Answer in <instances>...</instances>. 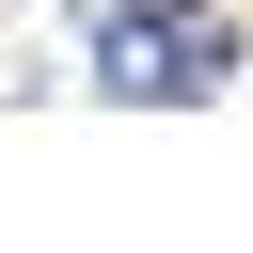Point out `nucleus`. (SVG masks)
<instances>
[{
    "instance_id": "1",
    "label": "nucleus",
    "mask_w": 253,
    "mask_h": 253,
    "mask_svg": "<svg viewBox=\"0 0 253 253\" xmlns=\"http://www.w3.org/2000/svg\"><path fill=\"white\" fill-rule=\"evenodd\" d=\"M221 63H237V16H111L95 32V95H142V111L221 95Z\"/></svg>"
}]
</instances>
